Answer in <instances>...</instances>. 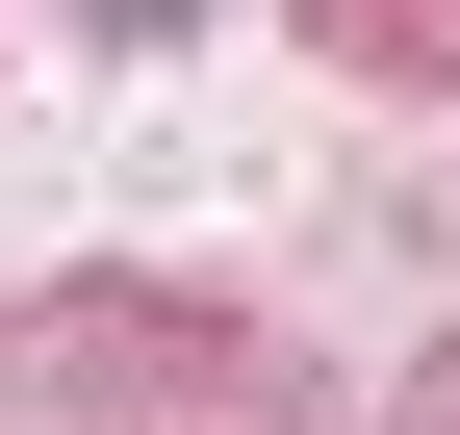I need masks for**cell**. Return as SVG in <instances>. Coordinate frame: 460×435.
<instances>
[{
	"instance_id": "6da1fadb",
	"label": "cell",
	"mask_w": 460,
	"mask_h": 435,
	"mask_svg": "<svg viewBox=\"0 0 460 435\" xmlns=\"http://www.w3.org/2000/svg\"><path fill=\"white\" fill-rule=\"evenodd\" d=\"M205 26V0H77V51H180Z\"/></svg>"
}]
</instances>
